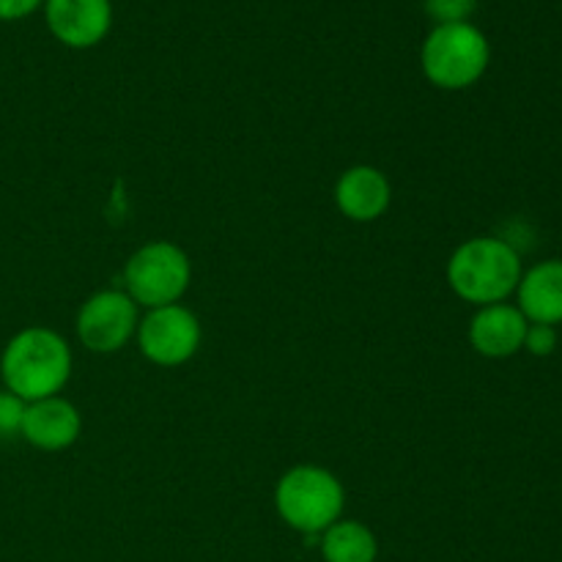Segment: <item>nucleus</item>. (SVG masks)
<instances>
[{
	"instance_id": "nucleus-3",
	"label": "nucleus",
	"mask_w": 562,
	"mask_h": 562,
	"mask_svg": "<svg viewBox=\"0 0 562 562\" xmlns=\"http://www.w3.org/2000/svg\"><path fill=\"white\" fill-rule=\"evenodd\" d=\"M492 47L472 22L434 25L420 49V66L428 82L442 91H464L488 69Z\"/></svg>"
},
{
	"instance_id": "nucleus-8",
	"label": "nucleus",
	"mask_w": 562,
	"mask_h": 562,
	"mask_svg": "<svg viewBox=\"0 0 562 562\" xmlns=\"http://www.w3.org/2000/svg\"><path fill=\"white\" fill-rule=\"evenodd\" d=\"M49 33L71 49H91L113 27L110 0H44Z\"/></svg>"
},
{
	"instance_id": "nucleus-10",
	"label": "nucleus",
	"mask_w": 562,
	"mask_h": 562,
	"mask_svg": "<svg viewBox=\"0 0 562 562\" xmlns=\"http://www.w3.org/2000/svg\"><path fill=\"white\" fill-rule=\"evenodd\" d=\"M530 322L521 316L519 307L514 305H486L472 316L470 322V344L477 355L492 357V360H505L516 351L525 349V335Z\"/></svg>"
},
{
	"instance_id": "nucleus-7",
	"label": "nucleus",
	"mask_w": 562,
	"mask_h": 562,
	"mask_svg": "<svg viewBox=\"0 0 562 562\" xmlns=\"http://www.w3.org/2000/svg\"><path fill=\"white\" fill-rule=\"evenodd\" d=\"M137 305L126 291H99L77 313V335L97 355H113L137 333Z\"/></svg>"
},
{
	"instance_id": "nucleus-16",
	"label": "nucleus",
	"mask_w": 562,
	"mask_h": 562,
	"mask_svg": "<svg viewBox=\"0 0 562 562\" xmlns=\"http://www.w3.org/2000/svg\"><path fill=\"white\" fill-rule=\"evenodd\" d=\"M525 349L536 357H549L558 349V329L549 324H530L525 335Z\"/></svg>"
},
{
	"instance_id": "nucleus-12",
	"label": "nucleus",
	"mask_w": 562,
	"mask_h": 562,
	"mask_svg": "<svg viewBox=\"0 0 562 562\" xmlns=\"http://www.w3.org/2000/svg\"><path fill=\"white\" fill-rule=\"evenodd\" d=\"M519 311L530 324H554L562 322V261H543L521 274L519 280Z\"/></svg>"
},
{
	"instance_id": "nucleus-2",
	"label": "nucleus",
	"mask_w": 562,
	"mask_h": 562,
	"mask_svg": "<svg viewBox=\"0 0 562 562\" xmlns=\"http://www.w3.org/2000/svg\"><path fill=\"white\" fill-rule=\"evenodd\" d=\"M521 280V258L510 241L497 236H477L456 247L448 261V283L472 305H499Z\"/></svg>"
},
{
	"instance_id": "nucleus-1",
	"label": "nucleus",
	"mask_w": 562,
	"mask_h": 562,
	"mask_svg": "<svg viewBox=\"0 0 562 562\" xmlns=\"http://www.w3.org/2000/svg\"><path fill=\"white\" fill-rule=\"evenodd\" d=\"M5 390L25 404L53 398L71 376V349L55 329L27 327L5 344L0 357Z\"/></svg>"
},
{
	"instance_id": "nucleus-17",
	"label": "nucleus",
	"mask_w": 562,
	"mask_h": 562,
	"mask_svg": "<svg viewBox=\"0 0 562 562\" xmlns=\"http://www.w3.org/2000/svg\"><path fill=\"white\" fill-rule=\"evenodd\" d=\"M38 5H44V0H0V20H25V16H31Z\"/></svg>"
},
{
	"instance_id": "nucleus-13",
	"label": "nucleus",
	"mask_w": 562,
	"mask_h": 562,
	"mask_svg": "<svg viewBox=\"0 0 562 562\" xmlns=\"http://www.w3.org/2000/svg\"><path fill=\"white\" fill-rule=\"evenodd\" d=\"M322 554L327 562H376V536L360 521H335L322 532Z\"/></svg>"
},
{
	"instance_id": "nucleus-11",
	"label": "nucleus",
	"mask_w": 562,
	"mask_h": 562,
	"mask_svg": "<svg viewBox=\"0 0 562 562\" xmlns=\"http://www.w3.org/2000/svg\"><path fill=\"white\" fill-rule=\"evenodd\" d=\"M393 201V187L387 176L371 165H355L335 184V203L340 214L355 223H373L382 217Z\"/></svg>"
},
{
	"instance_id": "nucleus-14",
	"label": "nucleus",
	"mask_w": 562,
	"mask_h": 562,
	"mask_svg": "<svg viewBox=\"0 0 562 562\" xmlns=\"http://www.w3.org/2000/svg\"><path fill=\"white\" fill-rule=\"evenodd\" d=\"M423 9L437 25H456V22H470L477 0H423Z\"/></svg>"
},
{
	"instance_id": "nucleus-5",
	"label": "nucleus",
	"mask_w": 562,
	"mask_h": 562,
	"mask_svg": "<svg viewBox=\"0 0 562 562\" xmlns=\"http://www.w3.org/2000/svg\"><path fill=\"white\" fill-rule=\"evenodd\" d=\"M192 263L173 241H148L132 252L124 267L126 294L135 305L165 307L176 305L190 289Z\"/></svg>"
},
{
	"instance_id": "nucleus-6",
	"label": "nucleus",
	"mask_w": 562,
	"mask_h": 562,
	"mask_svg": "<svg viewBox=\"0 0 562 562\" xmlns=\"http://www.w3.org/2000/svg\"><path fill=\"white\" fill-rule=\"evenodd\" d=\"M137 346L148 362L162 368L184 366L201 346V322L184 305L151 307L137 322Z\"/></svg>"
},
{
	"instance_id": "nucleus-15",
	"label": "nucleus",
	"mask_w": 562,
	"mask_h": 562,
	"mask_svg": "<svg viewBox=\"0 0 562 562\" xmlns=\"http://www.w3.org/2000/svg\"><path fill=\"white\" fill-rule=\"evenodd\" d=\"M27 404L16 398L9 390H0V439L16 437L22 431V420H25Z\"/></svg>"
},
{
	"instance_id": "nucleus-4",
	"label": "nucleus",
	"mask_w": 562,
	"mask_h": 562,
	"mask_svg": "<svg viewBox=\"0 0 562 562\" xmlns=\"http://www.w3.org/2000/svg\"><path fill=\"white\" fill-rule=\"evenodd\" d=\"M346 494L338 477L324 467H294L274 488L278 514L291 530L313 538L340 521Z\"/></svg>"
},
{
	"instance_id": "nucleus-9",
	"label": "nucleus",
	"mask_w": 562,
	"mask_h": 562,
	"mask_svg": "<svg viewBox=\"0 0 562 562\" xmlns=\"http://www.w3.org/2000/svg\"><path fill=\"white\" fill-rule=\"evenodd\" d=\"M82 431V417L75 409V404H69L60 395L53 398H42L27 404L25 420H22V437L38 450H47V453H58V450L71 448L77 442Z\"/></svg>"
}]
</instances>
